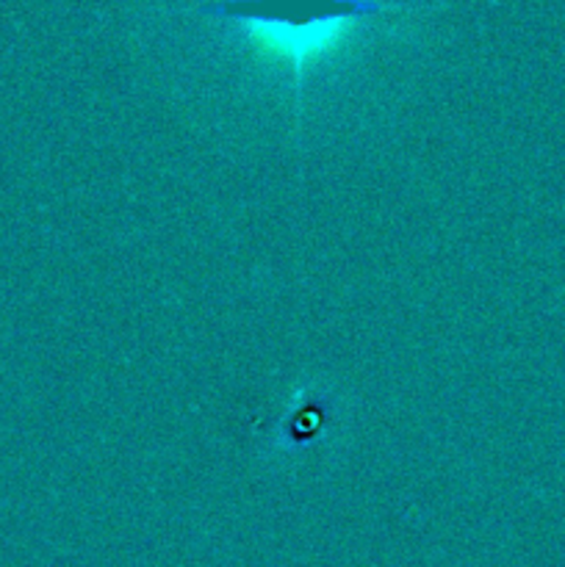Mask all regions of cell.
Returning <instances> with one entry per match:
<instances>
[{"instance_id":"6da1fadb","label":"cell","mask_w":565,"mask_h":567,"mask_svg":"<svg viewBox=\"0 0 565 567\" xmlns=\"http://www.w3.org/2000/svg\"><path fill=\"white\" fill-rule=\"evenodd\" d=\"M358 22L360 20L355 14L319 17L310 22L238 17V28L255 55L271 61V64L291 66L297 83H302L305 70L336 55L352 39Z\"/></svg>"}]
</instances>
